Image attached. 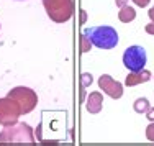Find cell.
Here are the masks:
<instances>
[{
    "instance_id": "obj_7",
    "label": "cell",
    "mask_w": 154,
    "mask_h": 146,
    "mask_svg": "<svg viewBox=\"0 0 154 146\" xmlns=\"http://www.w3.org/2000/svg\"><path fill=\"white\" fill-rule=\"evenodd\" d=\"M98 85H100V89L112 98H120L123 95V85L108 74H103L98 79Z\"/></svg>"
},
{
    "instance_id": "obj_18",
    "label": "cell",
    "mask_w": 154,
    "mask_h": 146,
    "mask_svg": "<svg viewBox=\"0 0 154 146\" xmlns=\"http://www.w3.org/2000/svg\"><path fill=\"white\" fill-rule=\"evenodd\" d=\"M149 17H151V20L154 21V7H152L151 10H149Z\"/></svg>"
},
{
    "instance_id": "obj_2",
    "label": "cell",
    "mask_w": 154,
    "mask_h": 146,
    "mask_svg": "<svg viewBox=\"0 0 154 146\" xmlns=\"http://www.w3.org/2000/svg\"><path fill=\"white\" fill-rule=\"evenodd\" d=\"M0 144H35L33 131L25 123L8 125L0 133Z\"/></svg>"
},
{
    "instance_id": "obj_9",
    "label": "cell",
    "mask_w": 154,
    "mask_h": 146,
    "mask_svg": "<svg viewBox=\"0 0 154 146\" xmlns=\"http://www.w3.org/2000/svg\"><path fill=\"white\" fill-rule=\"evenodd\" d=\"M102 104H103V98L98 92H92L89 97V100H87V110L90 112V113H98V112L102 110Z\"/></svg>"
},
{
    "instance_id": "obj_10",
    "label": "cell",
    "mask_w": 154,
    "mask_h": 146,
    "mask_svg": "<svg viewBox=\"0 0 154 146\" xmlns=\"http://www.w3.org/2000/svg\"><path fill=\"white\" fill-rule=\"evenodd\" d=\"M118 18L123 21V23H130L131 20H134V18H136V12H134L133 7L125 5V7H122V12L118 13Z\"/></svg>"
},
{
    "instance_id": "obj_16",
    "label": "cell",
    "mask_w": 154,
    "mask_h": 146,
    "mask_svg": "<svg viewBox=\"0 0 154 146\" xmlns=\"http://www.w3.org/2000/svg\"><path fill=\"white\" fill-rule=\"evenodd\" d=\"M146 116H148L151 122H154V108H149V110L146 112Z\"/></svg>"
},
{
    "instance_id": "obj_8",
    "label": "cell",
    "mask_w": 154,
    "mask_h": 146,
    "mask_svg": "<svg viewBox=\"0 0 154 146\" xmlns=\"http://www.w3.org/2000/svg\"><path fill=\"white\" fill-rule=\"evenodd\" d=\"M149 79H151V72L146 71V69H141V71H136V72H130L125 84L131 87V85H138L141 82H148Z\"/></svg>"
},
{
    "instance_id": "obj_14",
    "label": "cell",
    "mask_w": 154,
    "mask_h": 146,
    "mask_svg": "<svg viewBox=\"0 0 154 146\" xmlns=\"http://www.w3.org/2000/svg\"><path fill=\"white\" fill-rule=\"evenodd\" d=\"M82 77H84V85H87V84H92V76H89V74H84Z\"/></svg>"
},
{
    "instance_id": "obj_11",
    "label": "cell",
    "mask_w": 154,
    "mask_h": 146,
    "mask_svg": "<svg viewBox=\"0 0 154 146\" xmlns=\"http://www.w3.org/2000/svg\"><path fill=\"white\" fill-rule=\"evenodd\" d=\"M151 108V105H149V102H148V98H138L136 102H134V110L138 112V113H146V112Z\"/></svg>"
},
{
    "instance_id": "obj_15",
    "label": "cell",
    "mask_w": 154,
    "mask_h": 146,
    "mask_svg": "<svg viewBox=\"0 0 154 146\" xmlns=\"http://www.w3.org/2000/svg\"><path fill=\"white\" fill-rule=\"evenodd\" d=\"M146 33H149V35H154V21L149 25H146Z\"/></svg>"
},
{
    "instance_id": "obj_13",
    "label": "cell",
    "mask_w": 154,
    "mask_h": 146,
    "mask_svg": "<svg viewBox=\"0 0 154 146\" xmlns=\"http://www.w3.org/2000/svg\"><path fill=\"white\" fill-rule=\"evenodd\" d=\"M134 3H136L138 7H148L149 5V2H151V0H133Z\"/></svg>"
},
{
    "instance_id": "obj_1",
    "label": "cell",
    "mask_w": 154,
    "mask_h": 146,
    "mask_svg": "<svg viewBox=\"0 0 154 146\" xmlns=\"http://www.w3.org/2000/svg\"><path fill=\"white\" fill-rule=\"evenodd\" d=\"M84 36L100 49H113L118 45V33L112 26H94L85 28Z\"/></svg>"
},
{
    "instance_id": "obj_5",
    "label": "cell",
    "mask_w": 154,
    "mask_h": 146,
    "mask_svg": "<svg viewBox=\"0 0 154 146\" xmlns=\"http://www.w3.org/2000/svg\"><path fill=\"white\" fill-rule=\"evenodd\" d=\"M8 97L15 98V100L18 102V105H20V108H21V115L30 113L33 108L36 107V104H38L36 94L33 92L31 89H28V87H17V89L10 90Z\"/></svg>"
},
{
    "instance_id": "obj_12",
    "label": "cell",
    "mask_w": 154,
    "mask_h": 146,
    "mask_svg": "<svg viewBox=\"0 0 154 146\" xmlns=\"http://www.w3.org/2000/svg\"><path fill=\"white\" fill-rule=\"evenodd\" d=\"M146 138H148L149 141H152V143H154V122L148 126V128H146Z\"/></svg>"
},
{
    "instance_id": "obj_6",
    "label": "cell",
    "mask_w": 154,
    "mask_h": 146,
    "mask_svg": "<svg viewBox=\"0 0 154 146\" xmlns=\"http://www.w3.org/2000/svg\"><path fill=\"white\" fill-rule=\"evenodd\" d=\"M46 7L48 15L54 21H66L69 20L72 12V3L71 0H43Z\"/></svg>"
},
{
    "instance_id": "obj_17",
    "label": "cell",
    "mask_w": 154,
    "mask_h": 146,
    "mask_svg": "<svg viewBox=\"0 0 154 146\" xmlns=\"http://www.w3.org/2000/svg\"><path fill=\"white\" fill-rule=\"evenodd\" d=\"M126 2H128V0H116V5H118V7H125V5H126Z\"/></svg>"
},
{
    "instance_id": "obj_3",
    "label": "cell",
    "mask_w": 154,
    "mask_h": 146,
    "mask_svg": "<svg viewBox=\"0 0 154 146\" xmlns=\"http://www.w3.org/2000/svg\"><path fill=\"white\" fill-rule=\"evenodd\" d=\"M21 115V108L15 98L7 95L5 98H0V125L8 126L17 123L18 116Z\"/></svg>"
},
{
    "instance_id": "obj_19",
    "label": "cell",
    "mask_w": 154,
    "mask_h": 146,
    "mask_svg": "<svg viewBox=\"0 0 154 146\" xmlns=\"http://www.w3.org/2000/svg\"><path fill=\"white\" fill-rule=\"evenodd\" d=\"M18 2H21V0H18Z\"/></svg>"
},
{
    "instance_id": "obj_4",
    "label": "cell",
    "mask_w": 154,
    "mask_h": 146,
    "mask_svg": "<svg viewBox=\"0 0 154 146\" xmlns=\"http://www.w3.org/2000/svg\"><path fill=\"white\" fill-rule=\"evenodd\" d=\"M148 56H146V51L141 46H130V48L125 49L123 54V64L130 69V72H136L144 69Z\"/></svg>"
}]
</instances>
